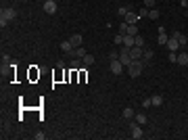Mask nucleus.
<instances>
[{"instance_id":"nucleus-33","label":"nucleus","mask_w":188,"mask_h":140,"mask_svg":"<svg viewBox=\"0 0 188 140\" xmlns=\"http://www.w3.org/2000/svg\"><path fill=\"white\" fill-rule=\"evenodd\" d=\"M109 59H111V61H113V59H119V52L117 50H111V52H109Z\"/></svg>"},{"instance_id":"nucleus-21","label":"nucleus","mask_w":188,"mask_h":140,"mask_svg":"<svg viewBox=\"0 0 188 140\" xmlns=\"http://www.w3.org/2000/svg\"><path fill=\"white\" fill-rule=\"evenodd\" d=\"M128 27H130V23L121 19V23H119V34H128Z\"/></svg>"},{"instance_id":"nucleus-22","label":"nucleus","mask_w":188,"mask_h":140,"mask_svg":"<svg viewBox=\"0 0 188 140\" xmlns=\"http://www.w3.org/2000/svg\"><path fill=\"white\" fill-rule=\"evenodd\" d=\"M134 46H140V48H144V38H142L140 34L134 38Z\"/></svg>"},{"instance_id":"nucleus-35","label":"nucleus","mask_w":188,"mask_h":140,"mask_svg":"<svg viewBox=\"0 0 188 140\" xmlns=\"http://www.w3.org/2000/svg\"><path fill=\"white\" fill-rule=\"evenodd\" d=\"M142 107H153V103H151V98H144V100H142Z\"/></svg>"},{"instance_id":"nucleus-16","label":"nucleus","mask_w":188,"mask_h":140,"mask_svg":"<svg viewBox=\"0 0 188 140\" xmlns=\"http://www.w3.org/2000/svg\"><path fill=\"white\" fill-rule=\"evenodd\" d=\"M134 38H136V36H130V34L123 36V48H132L134 46Z\"/></svg>"},{"instance_id":"nucleus-31","label":"nucleus","mask_w":188,"mask_h":140,"mask_svg":"<svg viewBox=\"0 0 188 140\" xmlns=\"http://www.w3.org/2000/svg\"><path fill=\"white\" fill-rule=\"evenodd\" d=\"M144 6H146V9H157V6H155V0H144Z\"/></svg>"},{"instance_id":"nucleus-24","label":"nucleus","mask_w":188,"mask_h":140,"mask_svg":"<svg viewBox=\"0 0 188 140\" xmlns=\"http://www.w3.org/2000/svg\"><path fill=\"white\" fill-rule=\"evenodd\" d=\"M136 121H138V123H140V126H144V123H146V121H149V117L144 115V113H138V115H136Z\"/></svg>"},{"instance_id":"nucleus-25","label":"nucleus","mask_w":188,"mask_h":140,"mask_svg":"<svg viewBox=\"0 0 188 140\" xmlns=\"http://www.w3.org/2000/svg\"><path fill=\"white\" fill-rule=\"evenodd\" d=\"M153 59V50H149V48H144V55H142V61L146 63V61H151Z\"/></svg>"},{"instance_id":"nucleus-17","label":"nucleus","mask_w":188,"mask_h":140,"mask_svg":"<svg viewBox=\"0 0 188 140\" xmlns=\"http://www.w3.org/2000/svg\"><path fill=\"white\" fill-rule=\"evenodd\" d=\"M128 11H134V6H132V4H128V6H119V9H117V15L123 19V17L128 15Z\"/></svg>"},{"instance_id":"nucleus-9","label":"nucleus","mask_w":188,"mask_h":140,"mask_svg":"<svg viewBox=\"0 0 188 140\" xmlns=\"http://www.w3.org/2000/svg\"><path fill=\"white\" fill-rule=\"evenodd\" d=\"M165 46H167V50H174V52H178V50H180V42H178L176 38L171 36V38H167V44H165Z\"/></svg>"},{"instance_id":"nucleus-12","label":"nucleus","mask_w":188,"mask_h":140,"mask_svg":"<svg viewBox=\"0 0 188 140\" xmlns=\"http://www.w3.org/2000/svg\"><path fill=\"white\" fill-rule=\"evenodd\" d=\"M167 38H169V36L165 34V27H159V36H157V42H159L161 46H165V44H167Z\"/></svg>"},{"instance_id":"nucleus-8","label":"nucleus","mask_w":188,"mask_h":140,"mask_svg":"<svg viewBox=\"0 0 188 140\" xmlns=\"http://www.w3.org/2000/svg\"><path fill=\"white\" fill-rule=\"evenodd\" d=\"M0 17H6L9 21H13V19L17 17V9H13V6H9V9H2V13H0Z\"/></svg>"},{"instance_id":"nucleus-10","label":"nucleus","mask_w":188,"mask_h":140,"mask_svg":"<svg viewBox=\"0 0 188 140\" xmlns=\"http://www.w3.org/2000/svg\"><path fill=\"white\" fill-rule=\"evenodd\" d=\"M86 55H88V52H86V50H84L82 46H77V48H73V50H71V55H69V57H71V59H84Z\"/></svg>"},{"instance_id":"nucleus-28","label":"nucleus","mask_w":188,"mask_h":140,"mask_svg":"<svg viewBox=\"0 0 188 140\" xmlns=\"http://www.w3.org/2000/svg\"><path fill=\"white\" fill-rule=\"evenodd\" d=\"M123 36H126V34H117L115 38H113V42H115L117 46H121V44H123Z\"/></svg>"},{"instance_id":"nucleus-30","label":"nucleus","mask_w":188,"mask_h":140,"mask_svg":"<svg viewBox=\"0 0 188 140\" xmlns=\"http://www.w3.org/2000/svg\"><path fill=\"white\" fill-rule=\"evenodd\" d=\"M169 61H171V63H178V52L169 50Z\"/></svg>"},{"instance_id":"nucleus-6","label":"nucleus","mask_w":188,"mask_h":140,"mask_svg":"<svg viewBox=\"0 0 188 140\" xmlns=\"http://www.w3.org/2000/svg\"><path fill=\"white\" fill-rule=\"evenodd\" d=\"M119 61L123 63V67H128L130 63H132V57H130V48H121V52H119Z\"/></svg>"},{"instance_id":"nucleus-34","label":"nucleus","mask_w":188,"mask_h":140,"mask_svg":"<svg viewBox=\"0 0 188 140\" xmlns=\"http://www.w3.org/2000/svg\"><path fill=\"white\" fill-rule=\"evenodd\" d=\"M11 23V21H9V19H6V17H0V25H2V27H6V25Z\"/></svg>"},{"instance_id":"nucleus-7","label":"nucleus","mask_w":188,"mask_h":140,"mask_svg":"<svg viewBox=\"0 0 188 140\" xmlns=\"http://www.w3.org/2000/svg\"><path fill=\"white\" fill-rule=\"evenodd\" d=\"M123 21H128L130 25H134V23L140 21V17H138V13H136V11H128V15L123 17Z\"/></svg>"},{"instance_id":"nucleus-4","label":"nucleus","mask_w":188,"mask_h":140,"mask_svg":"<svg viewBox=\"0 0 188 140\" xmlns=\"http://www.w3.org/2000/svg\"><path fill=\"white\" fill-rule=\"evenodd\" d=\"M57 9H59V6H57L55 0H44V13H46V15H55Z\"/></svg>"},{"instance_id":"nucleus-5","label":"nucleus","mask_w":188,"mask_h":140,"mask_svg":"<svg viewBox=\"0 0 188 140\" xmlns=\"http://www.w3.org/2000/svg\"><path fill=\"white\" fill-rule=\"evenodd\" d=\"M142 55H144V48H140V46H132L130 48V57H132V61H140Z\"/></svg>"},{"instance_id":"nucleus-3","label":"nucleus","mask_w":188,"mask_h":140,"mask_svg":"<svg viewBox=\"0 0 188 140\" xmlns=\"http://www.w3.org/2000/svg\"><path fill=\"white\" fill-rule=\"evenodd\" d=\"M109 69H111L113 75H121V71H123V63H121L119 59H113L111 65H109Z\"/></svg>"},{"instance_id":"nucleus-23","label":"nucleus","mask_w":188,"mask_h":140,"mask_svg":"<svg viewBox=\"0 0 188 140\" xmlns=\"http://www.w3.org/2000/svg\"><path fill=\"white\" fill-rule=\"evenodd\" d=\"M80 67H82V59H73V61H71V69L77 71Z\"/></svg>"},{"instance_id":"nucleus-15","label":"nucleus","mask_w":188,"mask_h":140,"mask_svg":"<svg viewBox=\"0 0 188 140\" xmlns=\"http://www.w3.org/2000/svg\"><path fill=\"white\" fill-rule=\"evenodd\" d=\"M61 50H63L65 55H71L73 46H71V42H69V40H63V42H61Z\"/></svg>"},{"instance_id":"nucleus-29","label":"nucleus","mask_w":188,"mask_h":140,"mask_svg":"<svg viewBox=\"0 0 188 140\" xmlns=\"http://www.w3.org/2000/svg\"><path fill=\"white\" fill-rule=\"evenodd\" d=\"M149 19H159V11H157V9H151V11H149Z\"/></svg>"},{"instance_id":"nucleus-26","label":"nucleus","mask_w":188,"mask_h":140,"mask_svg":"<svg viewBox=\"0 0 188 140\" xmlns=\"http://www.w3.org/2000/svg\"><path fill=\"white\" fill-rule=\"evenodd\" d=\"M128 34H130V36H138V23L130 25V27H128Z\"/></svg>"},{"instance_id":"nucleus-14","label":"nucleus","mask_w":188,"mask_h":140,"mask_svg":"<svg viewBox=\"0 0 188 140\" xmlns=\"http://www.w3.org/2000/svg\"><path fill=\"white\" fill-rule=\"evenodd\" d=\"M178 65H188V52L186 50H180V52H178Z\"/></svg>"},{"instance_id":"nucleus-32","label":"nucleus","mask_w":188,"mask_h":140,"mask_svg":"<svg viewBox=\"0 0 188 140\" xmlns=\"http://www.w3.org/2000/svg\"><path fill=\"white\" fill-rule=\"evenodd\" d=\"M46 138V134L44 132H38V134H34V140H44Z\"/></svg>"},{"instance_id":"nucleus-2","label":"nucleus","mask_w":188,"mask_h":140,"mask_svg":"<svg viewBox=\"0 0 188 140\" xmlns=\"http://www.w3.org/2000/svg\"><path fill=\"white\" fill-rule=\"evenodd\" d=\"M130 132H132L130 136H132L134 140H140L142 136H144V132H142V128H140L138 121H132V123H130Z\"/></svg>"},{"instance_id":"nucleus-11","label":"nucleus","mask_w":188,"mask_h":140,"mask_svg":"<svg viewBox=\"0 0 188 140\" xmlns=\"http://www.w3.org/2000/svg\"><path fill=\"white\" fill-rule=\"evenodd\" d=\"M174 38H176L178 42H180V48H186V44H188V40H186V36L182 34V32H174Z\"/></svg>"},{"instance_id":"nucleus-18","label":"nucleus","mask_w":188,"mask_h":140,"mask_svg":"<svg viewBox=\"0 0 188 140\" xmlns=\"http://www.w3.org/2000/svg\"><path fill=\"white\" fill-rule=\"evenodd\" d=\"M151 103H153V107H161L163 105V96H161V94H155V96H151Z\"/></svg>"},{"instance_id":"nucleus-19","label":"nucleus","mask_w":188,"mask_h":140,"mask_svg":"<svg viewBox=\"0 0 188 140\" xmlns=\"http://www.w3.org/2000/svg\"><path fill=\"white\" fill-rule=\"evenodd\" d=\"M94 61H96L94 55H86V57L82 59V65H84V67H88V65H94Z\"/></svg>"},{"instance_id":"nucleus-1","label":"nucleus","mask_w":188,"mask_h":140,"mask_svg":"<svg viewBox=\"0 0 188 140\" xmlns=\"http://www.w3.org/2000/svg\"><path fill=\"white\" fill-rule=\"evenodd\" d=\"M144 65H146V63H144V61H132V63H130L128 65V73H130V78H138V75H140L142 73V69H144Z\"/></svg>"},{"instance_id":"nucleus-27","label":"nucleus","mask_w":188,"mask_h":140,"mask_svg":"<svg viewBox=\"0 0 188 140\" xmlns=\"http://www.w3.org/2000/svg\"><path fill=\"white\" fill-rule=\"evenodd\" d=\"M149 11H151V9H146V6H142L140 11H138V17H140V19H144V17H149Z\"/></svg>"},{"instance_id":"nucleus-20","label":"nucleus","mask_w":188,"mask_h":140,"mask_svg":"<svg viewBox=\"0 0 188 140\" xmlns=\"http://www.w3.org/2000/svg\"><path fill=\"white\" fill-rule=\"evenodd\" d=\"M132 117H136L134 109H132V107H126V109H123V119H132Z\"/></svg>"},{"instance_id":"nucleus-13","label":"nucleus","mask_w":188,"mask_h":140,"mask_svg":"<svg viewBox=\"0 0 188 140\" xmlns=\"http://www.w3.org/2000/svg\"><path fill=\"white\" fill-rule=\"evenodd\" d=\"M82 40H84V38H82V36H80V34H73V36H71V38H69V42H71V46H73V48L82 46Z\"/></svg>"},{"instance_id":"nucleus-36","label":"nucleus","mask_w":188,"mask_h":140,"mask_svg":"<svg viewBox=\"0 0 188 140\" xmlns=\"http://www.w3.org/2000/svg\"><path fill=\"white\" fill-rule=\"evenodd\" d=\"M9 63H11V59L6 57V55H2V65H9Z\"/></svg>"}]
</instances>
